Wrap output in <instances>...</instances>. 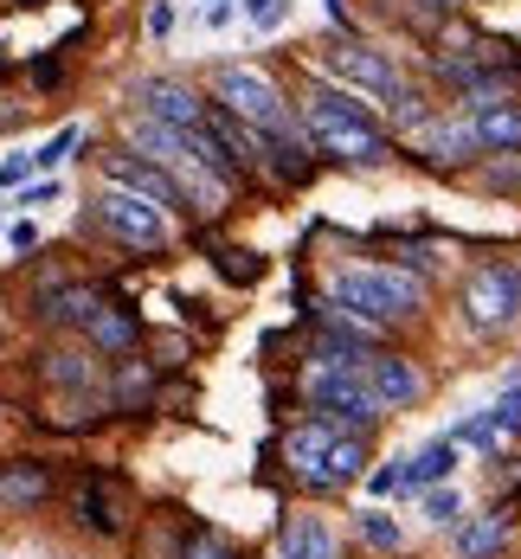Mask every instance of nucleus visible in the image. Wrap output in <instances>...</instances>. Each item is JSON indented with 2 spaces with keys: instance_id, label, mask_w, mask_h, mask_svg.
Returning <instances> with one entry per match:
<instances>
[{
  "instance_id": "15",
  "label": "nucleus",
  "mask_w": 521,
  "mask_h": 559,
  "mask_svg": "<svg viewBox=\"0 0 521 559\" xmlns=\"http://www.w3.org/2000/svg\"><path fill=\"white\" fill-rule=\"evenodd\" d=\"M284 559H335V527L322 514H296L284 527Z\"/></svg>"
},
{
  "instance_id": "24",
  "label": "nucleus",
  "mask_w": 521,
  "mask_h": 559,
  "mask_svg": "<svg viewBox=\"0 0 521 559\" xmlns=\"http://www.w3.org/2000/svg\"><path fill=\"white\" fill-rule=\"evenodd\" d=\"M463 148H476L470 129H431V162H463Z\"/></svg>"
},
{
  "instance_id": "19",
  "label": "nucleus",
  "mask_w": 521,
  "mask_h": 559,
  "mask_svg": "<svg viewBox=\"0 0 521 559\" xmlns=\"http://www.w3.org/2000/svg\"><path fill=\"white\" fill-rule=\"evenodd\" d=\"M78 514H84L97 534H116V527H122V521H116V502H110V483H104V476H91V483H84V496H78Z\"/></svg>"
},
{
  "instance_id": "4",
  "label": "nucleus",
  "mask_w": 521,
  "mask_h": 559,
  "mask_svg": "<svg viewBox=\"0 0 521 559\" xmlns=\"http://www.w3.org/2000/svg\"><path fill=\"white\" fill-rule=\"evenodd\" d=\"M463 316H470L476 335L516 329L521 322V264L516 258H496V264H483L476 277L463 283Z\"/></svg>"
},
{
  "instance_id": "26",
  "label": "nucleus",
  "mask_w": 521,
  "mask_h": 559,
  "mask_svg": "<svg viewBox=\"0 0 521 559\" xmlns=\"http://www.w3.org/2000/svg\"><path fill=\"white\" fill-rule=\"evenodd\" d=\"M71 148H78V129H58L52 142H46V148H39V155H33V168H58V162H64V155H71Z\"/></svg>"
},
{
  "instance_id": "12",
  "label": "nucleus",
  "mask_w": 521,
  "mask_h": 559,
  "mask_svg": "<svg viewBox=\"0 0 521 559\" xmlns=\"http://www.w3.org/2000/svg\"><path fill=\"white\" fill-rule=\"evenodd\" d=\"M104 174H110V187H122V193H142V200H149V206H162V213H168V206H180V187H174L168 174L149 162V155H110V162H104Z\"/></svg>"
},
{
  "instance_id": "28",
  "label": "nucleus",
  "mask_w": 521,
  "mask_h": 559,
  "mask_svg": "<svg viewBox=\"0 0 521 559\" xmlns=\"http://www.w3.org/2000/svg\"><path fill=\"white\" fill-rule=\"evenodd\" d=\"M33 174V155H13V162H0V187H20Z\"/></svg>"
},
{
  "instance_id": "16",
  "label": "nucleus",
  "mask_w": 521,
  "mask_h": 559,
  "mask_svg": "<svg viewBox=\"0 0 521 559\" xmlns=\"http://www.w3.org/2000/svg\"><path fill=\"white\" fill-rule=\"evenodd\" d=\"M509 547V514H476L470 527H458V559H496Z\"/></svg>"
},
{
  "instance_id": "13",
  "label": "nucleus",
  "mask_w": 521,
  "mask_h": 559,
  "mask_svg": "<svg viewBox=\"0 0 521 559\" xmlns=\"http://www.w3.org/2000/svg\"><path fill=\"white\" fill-rule=\"evenodd\" d=\"M342 438V425H329V418H309V425H296L284 438V456H289V469L309 483L316 469H322V456H329V444Z\"/></svg>"
},
{
  "instance_id": "18",
  "label": "nucleus",
  "mask_w": 521,
  "mask_h": 559,
  "mask_svg": "<svg viewBox=\"0 0 521 559\" xmlns=\"http://www.w3.org/2000/svg\"><path fill=\"white\" fill-rule=\"evenodd\" d=\"M84 329L97 347H135V316L122 309V302H97L91 316H84Z\"/></svg>"
},
{
  "instance_id": "3",
  "label": "nucleus",
  "mask_w": 521,
  "mask_h": 559,
  "mask_svg": "<svg viewBox=\"0 0 521 559\" xmlns=\"http://www.w3.org/2000/svg\"><path fill=\"white\" fill-rule=\"evenodd\" d=\"M303 399L316 405V418H329V425H342V431H367V425L380 418L367 380H360L347 360H316V367L303 373Z\"/></svg>"
},
{
  "instance_id": "10",
  "label": "nucleus",
  "mask_w": 521,
  "mask_h": 559,
  "mask_svg": "<svg viewBox=\"0 0 521 559\" xmlns=\"http://www.w3.org/2000/svg\"><path fill=\"white\" fill-rule=\"evenodd\" d=\"M135 104L149 110V122H168V129H200V122H206L200 97H193L187 84H174V78H142V84H135Z\"/></svg>"
},
{
  "instance_id": "30",
  "label": "nucleus",
  "mask_w": 521,
  "mask_h": 559,
  "mask_svg": "<svg viewBox=\"0 0 521 559\" xmlns=\"http://www.w3.org/2000/svg\"><path fill=\"white\" fill-rule=\"evenodd\" d=\"M200 20H206V26H226V20H232V0H206V7H200Z\"/></svg>"
},
{
  "instance_id": "21",
  "label": "nucleus",
  "mask_w": 521,
  "mask_h": 559,
  "mask_svg": "<svg viewBox=\"0 0 521 559\" xmlns=\"http://www.w3.org/2000/svg\"><path fill=\"white\" fill-rule=\"evenodd\" d=\"M458 514H463V496L451 483H431V489H425V521H431V527H451Z\"/></svg>"
},
{
  "instance_id": "9",
  "label": "nucleus",
  "mask_w": 521,
  "mask_h": 559,
  "mask_svg": "<svg viewBox=\"0 0 521 559\" xmlns=\"http://www.w3.org/2000/svg\"><path fill=\"white\" fill-rule=\"evenodd\" d=\"M360 380H367V392H374V405H380V412H405V405H418V392H425L418 367L400 360V354H367Z\"/></svg>"
},
{
  "instance_id": "11",
  "label": "nucleus",
  "mask_w": 521,
  "mask_h": 559,
  "mask_svg": "<svg viewBox=\"0 0 521 559\" xmlns=\"http://www.w3.org/2000/svg\"><path fill=\"white\" fill-rule=\"evenodd\" d=\"M463 129H470V142H476V148L509 155V148H521V104H509V97H476Z\"/></svg>"
},
{
  "instance_id": "25",
  "label": "nucleus",
  "mask_w": 521,
  "mask_h": 559,
  "mask_svg": "<svg viewBox=\"0 0 521 559\" xmlns=\"http://www.w3.org/2000/svg\"><path fill=\"white\" fill-rule=\"evenodd\" d=\"M360 534H367V540H374L380 554H393V547L405 540V534H400V521H387V514H360Z\"/></svg>"
},
{
  "instance_id": "1",
  "label": "nucleus",
  "mask_w": 521,
  "mask_h": 559,
  "mask_svg": "<svg viewBox=\"0 0 521 559\" xmlns=\"http://www.w3.org/2000/svg\"><path fill=\"white\" fill-rule=\"evenodd\" d=\"M303 129H309V142H316L322 155H335V162H354V168L387 162V135L360 116V104H347L342 91H316V97L303 104Z\"/></svg>"
},
{
  "instance_id": "17",
  "label": "nucleus",
  "mask_w": 521,
  "mask_h": 559,
  "mask_svg": "<svg viewBox=\"0 0 521 559\" xmlns=\"http://www.w3.org/2000/svg\"><path fill=\"white\" fill-rule=\"evenodd\" d=\"M52 496V476L39 469V463H13V469H0V502L7 508H39Z\"/></svg>"
},
{
  "instance_id": "14",
  "label": "nucleus",
  "mask_w": 521,
  "mask_h": 559,
  "mask_svg": "<svg viewBox=\"0 0 521 559\" xmlns=\"http://www.w3.org/2000/svg\"><path fill=\"white\" fill-rule=\"evenodd\" d=\"M360 463H367V438H360V431H342V438L329 444V456H322V469L309 476V489H347V483L360 476Z\"/></svg>"
},
{
  "instance_id": "5",
  "label": "nucleus",
  "mask_w": 521,
  "mask_h": 559,
  "mask_svg": "<svg viewBox=\"0 0 521 559\" xmlns=\"http://www.w3.org/2000/svg\"><path fill=\"white\" fill-rule=\"evenodd\" d=\"M220 104H226V116H238V122H245V129H258V135L289 129L284 91H277L264 71H251V64H226V71H220Z\"/></svg>"
},
{
  "instance_id": "31",
  "label": "nucleus",
  "mask_w": 521,
  "mask_h": 559,
  "mask_svg": "<svg viewBox=\"0 0 521 559\" xmlns=\"http://www.w3.org/2000/svg\"><path fill=\"white\" fill-rule=\"evenodd\" d=\"M20 7H39V0H20Z\"/></svg>"
},
{
  "instance_id": "20",
  "label": "nucleus",
  "mask_w": 521,
  "mask_h": 559,
  "mask_svg": "<svg viewBox=\"0 0 521 559\" xmlns=\"http://www.w3.org/2000/svg\"><path fill=\"white\" fill-rule=\"evenodd\" d=\"M451 444H470V450H489V456H496V444H502V431H496V418H489V412H470V418H463L458 431H451Z\"/></svg>"
},
{
  "instance_id": "8",
  "label": "nucleus",
  "mask_w": 521,
  "mask_h": 559,
  "mask_svg": "<svg viewBox=\"0 0 521 559\" xmlns=\"http://www.w3.org/2000/svg\"><path fill=\"white\" fill-rule=\"evenodd\" d=\"M329 78H342V84L367 91V97H380V104H393V97L405 91L400 71H393V58L374 52V46H360V39H347V46L329 52Z\"/></svg>"
},
{
  "instance_id": "23",
  "label": "nucleus",
  "mask_w": 521,
  "mask_h": 559,
  "mask_svg": "<svg viewBox=\"0 0 521 559\" xmlns=\"http://www.w3.org/2000/svg\"><path fill=\"white\" fill-rule=\"evenodd\" d=\"M187 559H238L232 540H220L213 527H193V540H187Z\"/></svg>"
},
{
  "instance_id": "22",
  "label": "nucleus",
  "mask_w": 521,
  "mask_h": 559,
  "mask_svg": "<svg viewBox=\"0 0 521 559\" xmlns=\"http://www.w3.org/2000/svg\"><path fill=\"white\" fill-rule=\"evenodd\" d=\"M489 418H496V431H502V438H516V431H521V380L502 386V399L489 405Z\"/></svg>"
},
{
  "instance_id": "7",
  "label": "nucleus",
  "mask_w": 521,
  "mask_h": 559,
  "mask_svg": "<svg viewBox=\"0 0 521 559\" xmlns=\"http://www.w3.org/2000/svg\"><path fill=\"white\" fill-rule=\"evenodd\" d=\"M451 469H458V444H451V438H431L425 450H412L405 463L380 469V476H374V496H380V502H393V496H412V489H431V483H445Z\"/></svg>"
},
{
  "instance_id": "29",
  "label": "nucleus",
  "mask_w": 521,
  "mask_h": 559,
  "mask_svg": "<svg viewBox=\"0 0 521 559\" xmlns=\"http://www.w3.org/2000/svg\"><path fill=\"white\" fill-rule=\"evenodd\" d=\"M174 26V7L168 0H155V7H149V33H155V39H162V33H168Z\"/></svg>"
},
{
  "instance_id": "27",
  "label": "nucleus",
  "mask_w": 521,
  "mask_h": 559,
  "mask_svg": "<svg viewBox=\"0 0 521 559\" xmlns=\"http://www.w3.org/2000/svg\"><path fill=\"white\" fill-rule=\"evenodd\" d=\"M284 7H289V0H251V26H264V33H271V26H284Z\"/></svg>"
},
{
  "instance_id": "2",
  "label": "nucleus",
  "mask_w": 521,
  "mask_h": 559,
  "mask_svg": "<svg viewBox=\"0 0 521 559\" xmlns=\"http://www.w3.org/2000/svg\"><path fill=\"white\" fill-rule=\"evenodd\" d=\"M335 309L360 316V322H405L425 309V289L412 271H380V264H360L335 277Z\"/></svg>"
},
{
  "instance_id": "6",
  "label": "nucleus",
  "mask_w": 521,
  "mask_h": 559,
  "mask_svg": "<svg viewBox=\"0 0 521 559\" xmlns=\"http://www.w3.org/2000/svg\"><path fill=\"white\" fill-rule=\"evenodd\" d=\"M97 219L110 225L122 245H135V251H162V245H168V213H162V206H149L142 193L110 187V193L97 200Z\"/></svg>"
}]
</instances>
